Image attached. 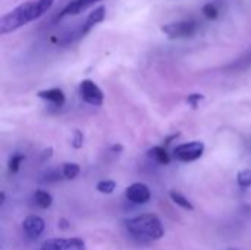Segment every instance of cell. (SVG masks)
<instances>
[{
    "mask_svg": "<svg viewBox=\"0 0 251 250\" xmlns=\"http://www.w3.org/2000/svg\"><path fill=\"white\" fill-rule=\"evenodd\" d=\"M126 230L141 240H159L165 236V228L156 214H141L125 222Z\"/></svg>",
    "mask_w": 251,
    "mask_h": 250,
    "instance_id": "6da1fadb",
    "label": "cell"
},
{
    "mask_svg": "<svg viewBox=\"0 0 251 250\" xmlns=\"http://www.w3.org/2000/svg\"><path fill=\"white\" fill-rule=\"evenodd\" d=\"M34 19H35V0H28L1 16L0 34L6 35L9 32H13Z\"/></svg>",
    "mask_w": 251,
    "mask_h": 250,
    "instance_id": "7a4b0ae2",
    "label": "cell"
},
{
    "mask_svg": "<svg viewBox=\"0 0 251 250\" xmlns=\"http://www.w3.org/2000/svg\"><path fill=\"white\" fill-rule=\"evenodd\" d=\"M197 22L196 21H176L162 25V32L169 38H190L197 32Z\"/></svg>",
    "mask_w": 251,
    "mask_h": 250,
    "instance_id": "3957f363",
    "label": "cell"
},
{
    "mask_svg": "<svg viewBox=\"0 0 251 250\" xmlns=\"http://www.w3.org/2000/svg\"><path fill=\"white\" fill-rule=\"evenodd\" d=\"M204 149H206V146L203 141L182 143L174 149V158L181 162H194L203 156Z\"/></svg>",
    "mask_w": 251,
    "mask_h": 250,
    "instance_id": "277c9868",
    "label": "cell"
},
{
    "mask_svg": "<svg viewBox=\"0 0 251 250\" xmlns=\"http://www.w3.org/2000/svg\"><path fill=\"white\" fill-rule=\"evenodd\" d=\"M79 93L84 102L93 106H101L104 100L103 90L93 80H82L79 84Z\"/></svg>",
    "mask_w": 251,
    "mask_h": 250,
    "instance_id": "5b68a950",
    "label": "cell"
},
{
    "mask_svg": "<svg viewBox=\"0 0 251 250\" xmlns=\"http://www.w3.org/2000/svg\"><path fill=\"white\" fill-rule=\"evenodd\" d=\"M41 250H87L85 242L78 237L71 239H50L43 243Z\"/></svg>",
    "mask_w": 251,
    "mask_h": 250,
    "instance_id": "8992f818",
    "label": "cell"
},
{
    "mask_svg": "<svg viewBox=\"0 0 251 250\" xmlns=\"http://www.w3.org/2000/svg\"><path fill=\"white\" fill-rule=\"evenodd\" d=\"M125 196L129 202L135 205H144L150 202L151 199V192L144 183H134L125 190Z\"/></svg>",
    "mask_w": 251,
    "mask_h": 250,
    "instance_id": "52a82bcc",
    "label": "cell"
},
{
    "mask_svg": "<svg viewBox=\"0 0 251 250\" xmlns=\"http://www.w3.org/2000/svg\"><path fill=\"white\" fill-rule=\"evenodd\" d=\"M44 228H46L44 220L37 215H28L22 222V230L29 240L40 239L41 234L44 233Z\"/></svg>",
    "mask_w": 251,
    "mask_h": 250,
    "instance_id": "ba28073f",
    "label": "cell"
},
{
    "mask_svg": "<svg viewBox=\"0 0 251 250\" xmlns=\"http://www.w3.org/2000/svg\"><path fill=\"white\" fill-rule=\"evenodd\" d=\"M104 18H106V7H104V6H97V7L87 16L85 22L82 24V27H81V29H79V37L85 35L91 28H94L97 24L103 22Z\"/></svg>",
    "mask_w": 251,
    "mask_h": 250,
    "instance_id": "9c48e42d",
    "label": "cell"
},
{
    "mask_svg": "<svg viewBox=\"0 0 251 250\" xmlns=\"http://www.w3.org/2000/svg\"><path fill=\"white\" fill-rule=\"evenodd\" d=\"M41 100H46L47 103L53 105L54 108H62L65 105L66 96L63 93L62 88H47V90H41L37 94Z\"/></svg>",
    "mask_w": 251,
    "mask_h": 250,
    "instance_id": "30bf717a",
    "label": "cell"
},
{
    "mask_svg": "<svg viewBox=\"0 0 251 250\" xmlns=\"http://www.w3.org/2000/svg\"><path fill=\"white\" fill-rule=\"evenodd\" d=\"M96 1H99V0H72L63 7V10L60 12V18L71 16V15H78V13L84 12L85 9H88L90 6H93Z\"/></svg>",
    "mask_w": 251,
    "mask_h": 250,
    "instance_id": "8fae6325",
    "label": "cell"
},
{
    "mask_svg": "<svg viewBox=\"0 0 251 250\" xmlns=\"http://www.w3.org/2000/svg\"><path fill=\"white\" fill-rule=\"evenodd\" d=\"M249 68H251V46L241 56H238L229 65H226L225 66V71H229V72H243V71H246Z\"/></svg>",
    "mask_w": 251,
    "mask_h": 250,
    "instance_id": "7c38bea8",
    "label": "cell"
},
{
    "mask_svg": "<svg viewBox=\"0 0 251 250\" xmlns=\"http://www.w3.org/2000/svg\"><path fill=\"white\" fill-rule=\"evenodd\" d=\"M147 155L153 161H156L157 164H160V165H168L171 162V156H169L168 150L163 146H154V147H151Z\"/></svg>",
    "mask_w": 251,
    "mask_h": 250,
    "instance_id": "4fadbf2b",
    "label": "cell"
},
{
    "mask_svg": "<svg viewBox=\"0 0 251 250\" xmlns=\"http://www.w3.org/2000/svg\"><path fill=\"white\" fill-rule=\"evenodd\" d=\"M59 172H60V177L62 180H74L79 175L81 172V168L78 164H74V162H66L63 164L60 168H59Z\"/></svg>",
    "mask_w": 251,
    "mask_h": 250,
    "instance_id": "5bb4252c",
    "label": "cell"
},
{
    "mask_svg": "<svg viewBox=\"0 0 251 250\" xmlns=\"http://www.w3.org/2000/svg\"><path fill=\"white\" fill-rule=\"evenodd\" d=\"M169 197H171V200H172L176 206H179V208H182V209H185V211H194V205H193V203L188 200V197L184 196L181 192L171 190V192H169Z\"/></svg>",
    "mask_w": 251,
    "mask_h": 250,
    "instance_id": "9a60e30c",
    "label": "cell"
},
{
    "mask_svg": "<svg viewBox=\"0 0 251 250\" xmlns=\"http://www.w3.org/2000/svg\"><path fill=\"white\" fill-rule=\"evenodd\" d=\"M34 202L38 208L41 209H49L53 203V197L49 192L46 190H37L34 193Z\"/></svg>",
    "mask_w": 251,
    "mask_h": 250,
    "instance_id": "2e32d148",
    "label": "cell"
},
{
    "mask_svg": "<svg viewBox=\"0 0 251 250\" xmlns=\"http://www.w3.org/2000/svg\"><path fill=\"white\" fill-rule=\"evenodd\" d=\"M25 159V155H22V153H13V155H10V158H9V162H7V169H9V172L10 174H16L18 171H19V168H21V164H22V161Z\"/></svg>",
    "mask_w": 251,
    "mask_h": 250,
    "instance_id": "e0dca14e",
    "label": "cell"
},
{
    "mask_svg": "<svg viewBox=\"0 0 251 250\" xmlns=\"http://www.w3.org/2000/svg\"><path fill=\"white\" fill-rule=\"evenodd\" d=\"M56 0H35V19L41 18L50 7L53 6Z\"/></svg>",
    "mask_w": 251,
    "mask_h": 250,
    "instance_id": "ac0fdd59",
    "label": "cell"
},
{
    "mask_svg": "<svg viewBox=\"0 0 251 250\" xmlns=\"http://www.w3.org/2000/svg\"><path fill=\"white\" fill-rule=\"evenodd\" d=\"M116 189V183L113 180H101L97 183V192L103 194H112Z\"/></svg>",
    "mask_w": 251,
    "mask_h": 250,
    "instance_id": "d6986e66",
    "label": "cell"
},
{
    "mask_svg": "<svg viewBox=\"0 0 251 250\" xmlns=\"http://www.w3.org/2000/svg\"><path fill=\"white\" fill-rule=\"evenodd\" d=\"M237 183L241 189H250L251 187V171L250 169H243L237 175Z\"/></svg>",
    "mask_w": 251,
    "mask_h": 250,
    "instance_id": "ffe728a7",
    "label": "cell"
},
{
    "mask_svg": "<svg viewBox=\"0 0 251 250\" xmlns=\"http://www.w3.org/2000/svg\"><path fill=\"white\" fill-rule=\"evenodd\" d=\"M201 12H203V15H204L207 19H216V18L219 16V9H218V6H216V4H213V3H207V4H204Z\"/></svg>",
    "mask_w": 251,
    "mask_h": 250,
    "instance_id": "44dd1931",
    "label": "cell"
},
{
    "mask_svg": "<svg viewBox=\"0 0 251 250\" xmlns=\"http://www.w3.org/2000/svg\"><path fill=\"white\" fill-rule=\"evenodd\" d=\"M84 144V134L79 130L74 131V137H72V147L74 149H81Z\"/></svg>",
    "mask_w": 251,
    "mask_h": 250,
    "instance_id": "7402d4cb",
    "label": "cell"
},
{
    "mask_svg": "<svg viewBox=\"0 0 251 250\" xmlns=\"http://www.w3.org/2000/svg\"><path fill=\"white\" fill-rule=\"evenodd\" d=\"M204 99V96L203 94H199V93H194V94H190L188 97H187V103L190 105V106H193L194 109L199 106V103L201 102Z\"/></svg>",
    "mask_w": 251,
    "mask_h": 250,
    "instance_id": "603a6c76",
    "label": "cell"
},
{
    "mask_svg": "<svg viewBox=\"0 0 251 250\" xmlns=\"http://www.w3.org/2000/svg\"><path fill=\"white\" fill-rule=\"evenodd\" d=\"M68 225H69V224H68V221H66L65 218H62V220H60V222H59V227L65 230V228H68Z\"/></svg>",
    "mask_w": 251,
    "mask_h": 250,
    "instance_id": "cb8c5ba5",
    "label": "cell"
},
{
    "mask_svg": "<svg viewBox=\"0 0 251 250\" xmlns=\"http://www.w3.org/2000/svg\"><path fill=\"white\" fill-rule=\"evenodd\" d=\"M112 150L113 152H122V146L121 144H115V146H112Z\"/></svg>",
    "mask_w": 251,
    "mask_h": 250,
    "instance_id": "d4e9b609",
    "label": "cell"
},
{
    "mask_svg": "<svg viewBox=\"0 0 251 250\" xmlns=\"http://www.w3.org/2000/svg\"><path fill=\"white\" fill-rule=\"evenodd\" d=\"M226 250H240V249H237V248H228Z\"/></svg>",
    "mask_w": 251,
    "mask_h": 250,
    "instance_id": "484cf974",
    "label": "cell"
}]
</instances>
